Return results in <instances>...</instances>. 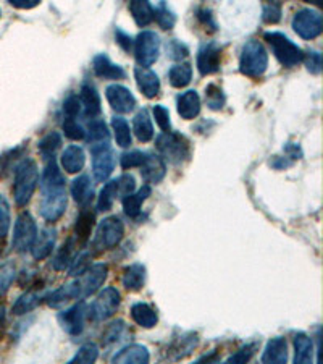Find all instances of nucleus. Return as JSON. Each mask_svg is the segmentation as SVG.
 <instances>
[{"mask_svg":"<svg viewBox=\"0 0 323 364\" xmlns=\"http://www.w3.org/2000/svg\"><path fill=\"white\" fill-rule=\"evenodd\" d=\"M109 276L107 264H92L89 266L85 272L76 276L68 283L54 290L52 293L46 296V301L50 307H62L70 301H83L87 296L97 293Z\"/></svg>","mask_w":323,"mask_h":364,"instance_id":"1","label":"nucleus"},{"mask_svg":"<svg viewBox=\"0 0 323 364\" xmlns=\"http://www.w3.org/2000/svg\"><path fill=\"white\" fill-rule=\"evenodd\" d=\"M39 184H41L42 193L41 204H39L41 217L50 223L57 222L65 214L66 204H68V196H66L65 177L62 170L59 169L55 159L46 162Z\"/></svg>","mask_w":323,"mask_h":364,"instance_id":"2","label":"nucleus"},{"mask_svg":"<svg viewBox=\"0 0 323 364\" xmlns=\"http://www.w3.org/2000/svg\"><path fill=\"white\" fill-rule=\"evenodd\" d=\"M39 183L37 164L32 159H23L15 169L13 198L16 206L25 207L30 203Z\"/></svg>","mask_w":323,"mask_h":364,"instance_id":"3","label":"nucleus"},{"mask_svg":"<svg viewBox=\"0 0 323 364\" xmlns=\"http://www.w3.org/2000/svg\"><path fill=\"white\" fill-rule=\"evenodd\" d=\"M269 66V52L257 39H249L241 49L239 71L248 78H260Z\"/></svg>","mask_w":323,"mask_h":364,"instance_id":"4","label":"nucleus"},{"mask_svg":"<svg viewBox=\"0 0 323 364\" xmlns=\"http://www.w3.org/2000/svg\"><path fill=\"white\" fill-rule=\"evenodd\" d=\"M264 39L269 42L272 47V52L276 57V60L285 66V69H293V66L299 65L304 61L305 54L298 44H294L286 35L278 31H269L264 35Z\"/></svg>","mask_w":323,"mask_h":364,"instance_id":"5","label":"nucleus"},{"mask_svg":"<svg viewBox=\"0 0 323 364\" xmlns=\"http://www.w3.org/2000/svg\"><path fill=\"white\" fill-rule=\"evenodd\" d=\"M155 146H157V151L164 162H170L173 165H180L191 158V146H189L188 139L180 133H162L155 139Z\"/></svg>","mask_w":323,"mask_h":364,"instance_id":"6","label":"nucleus"},{"mask_svg":"<svg viewBox=\"0 0 323 364\" xmlns=\"http://www.w3.org/2000/svg\"><path fill=\"white\" fill-rule=\"evenodd\" d=\"M125 235V225L120 217L112 216L104 218L96 228V235L92 240V249L94 253H104V251L115 248L120 245Z\"/></svg>","mask_w":323,"mask_h":364,"instance_id":"7","label":"nucleus"},{"mask_svg":"<svg viewBox=\"0 0 323 364\" xmlns=\"http://www.w3.org/2000/svg\"><path fill=\"white\" fill-rule=\"evenodd\" d=\"M121 303L120 291L114 287L104 288L96 296L91 306H87V319L94 322H102L112 317L116 311H118Z\"/></svg>","mask_w":323,"mask_h":364,"instance_id":"8","label":"nucleus"},{"mask_svg":"<svg viewBox=\"0 0 323 364\" xmlns=\"http://www.w3.org/2000/svg\"><path fill=\"white\" fill-rule=\"evenodd\" d=\"M37 237V225L35 217H32L30 212H21V214L16 217L15 227H13V238H12V246L16 253H26V251H31L32 243Z\"/></svg>","mask_w":323,"mask_h":364,"instance_id":"9","label":"nucleus"},{"mask_svg":"<svg viewBox=\"0 0 323 364\" xmlns=\"http://www.w3.org/2000/svg\"><path fill=\"white\" fill-rule=\"evenodd\" d=\"M135 47V57L139 66L149 69L159 59L160 54V37L155 31H142L139 33L138 37L133 41Z\"/></svg>","mask_w":323,"mask_h":364,"instance_id":"10","label":"nucleus"},{"mask_svg":"<svg viewBox=\"0 0 323 364\" xmlns=\"http://www.w3.org/2000/svg\"><path fill=\"white\" fill-rule=\"evenodd\" d=\"M293 30L299 37L310 41L322 35L323 20L320 12L314 8H303L293 16Z\"/></svg>","mask_w":323,"mask_h":364,"instance_id":"11","label":"nucleus"},{"mask_svg":"<svg viewBox=\"0 0 323 364\" xmlns=\"http://www.w3.org/2000/svg\"><path fill=\"white\" fill-rule=\"evenodd\" d=\"M57 319L66 334L76 337V335L83 334V330H85L87 321V305L85 301H78L76 305L70 306L68 310L59 312Z\"/></svg>","mask_w":323,"mask_h":364,"instance_id":"12","label":"nucleus"},{"mask_svg":"<svg viewBox=\"0 0 323 364\" xmlns=\"http://www.w3.org/2000/svg\"><path fill=\"white\" fill-rule=\"evenodd\" d=\"M92 154V175L96 178V182L104 183L109 180V177L112 175L115 170L116 158L115 153L110 149V146H102V148L91 149Z\"/></svg>","mask_w":323,"mask_h":364,"instance_id":"13","label":"nucleus"},{"mask_svg":"<svg viewBox=\"0 0 323 364\" xmlns=\"http://www.w3.org/2000/svg\"><path fill=\"white\" fill-rule=\"evenodd\" d=\"M221 64V46L217 42H205L200 46L197 52V70L202 76L215 75L217 71H220Z\"/></svg>","mask_w":323,"mask_h":364,"instance_id":"14","label":"nucleus"},{"mask_svg":"<svg viewBox=\"0 0 323 364\" xmlns=\"http://www.w3.org/2000/svg\"><path fill=\"white\" fill-rule=\"evenodd\" d=\"M105 98L116 114H130L136 107V98L133 96V93L116 83L105 88Z\"/></svg>","mask_w":323,"mask_h":364,"instance_id":"15","label":"nucleus"},{"mask_svg":"<svg viewBox=\"0 0 323 364\" xmlns=\"http://www.w3.org/2000/svg\"><path fill=\"white\" fill-rule=\"evenodd\" d=\"M55 242H57V230L52 227L42 228L41 232H37V237L32 243L31 254L36 261H42L52 254L55 248Z\"/></svg>","mask_w":323,"mask_h":364,"instance_id":"16","label":"nucleus"},{"mask_svg":"<svg viewBox=\"0 0 323 364\" xmlns=\"http://www.w3.org/2000/svg\"><path fill=\"white\" fill-rule=\"evenodd\" d=\"M150 353L144 345L133 344L121 348L112 358L110 364H149Z\"/></svg>","mask_w":323,"mask_h":364,"instance_id":"17","label":"nucleus"},{"mask_svg":"<svg viewBox=\"0 0 323 364\" xmlns=\"http://www.w3.org/2000/svg\"><path fill=\"white\" fill-rule=\"evenodd\" d=\"M135 78H136L139 91H141L147 99H154L155 96H159L160 80L157 73H154L149 69H142V66H136Z\"/></svg>","mask_w":323,"mask_h":364,"instance_id":"18","label":"nucleus"},{"mask_svg":"<svg viewBox=\"0 0 323 364\" xmlns=\"http://www.w3.org/2000/svg\"><path fill=\"white\" fill-rule=\"evenodd\" d=\"M288 363V344L283 337H275L267 341L262 353V364H286Z\"/></svg>","mask_w":323,"mask_h":364,"instance_id":"19","label":"nucleus"},{"mask_svg":"<svg viewBox=\"0 0 323 364\" xmlns=\"http://www.w3.org/2000/svg\"><path fill=\"white\" fill-rule=\"evenodd\" d=\"M176 110L183 120H194L200 114V98L194 89L176 98Z\"/></svg>","mask_w":323,"mask_h":364,"instance_id":"20","label":"nucleus"},{"mask_svg":"<svg viewBox=\"0 0 323 364\" xmlns=\"http://www.w3.org/2000/svg\"><path fill=\"white\" fill-rule=\"evenodd\" d=\"M92 70L99 78L104 80H123L126 71L120 65L114 64L105 54H99L92 60Z\"/></svg>","mask_w":323,"mask_h":364,"instance_id":"21","label":"nucleus"},{"mask_svg":"<svg viewBox=\"0 0 323 364\" xmlns=\"http://www.w3.org/2000/svg\"><path fill=\"white\" fill-rule=\"evenodd\" d=\"M141 169V175L146 183H160L166 175V164L160 155L155 154H147L146 162L139 167Z\"/></svg>","mask_w":323,"mask_h":364,"instance_id":"22","label":"nucleus"},{"mask_svg":"<svg viewBox=\"0 0 323 364\" xmlns=\"http://www.w3.org/2000/svg\"><path fill=\"white\" fill-rule=\"evenodd\" d=\"M78 98H80L81 109H85V115L89 117L91 120L97 119V115L102 112V107H100V96L94 85H91V83H85L80 89Z\"/></svg>","mask_w":323,"mask_h":364,"instance_id":"23","label":"nucleus"},{"mask_svg":"<svg viewBox=\"0 0 323 364\" xmlns=\"http://www.w3.org/2000/svg\"><path fill=\"white\" fill-rule=\"evenodd\" d=\"M60 162H62V169L66 173H78L83 170V167L86 164V154L81 146L71 144L63 151Z\"/></svg>","mask_w":323,"mask_h":364,"instance_id":"24","label":"nucleus"},{"mask_svg":"<svg viewBox=\"0 0 323 364\" xmlns=\"http://www.w3.org/2000/svg\"><path fill=\"white\" fill-rule=\"evenodd\" d=\"M314 341L305 334L294 337V361L293 364H314Z\"/></svg>","mask_w":323,"mask_h":364,"instance_id":"25","label":"nucleus"},{"mask_svg":"<svg viewBox=\"0 0 323 364\" xmlns=\"http://www.w3.org/2000/svg\"><path fill=\"white\" fill-rule=\"evenodd\" d=\"M87 141L89 148L96 149L102 148V146H110V133L109 128L105 125L102 119H92L87 125Z\"/></svg>","mask_w":323,"mask_h":364,"instance_id":"26","label":"nucleus"},{"mask_svg":"<svg viewBox=\"0 0 323 364\" xmlns=\"http://www.w3.org/2000/svg\"><path fill=\"white\" fill-rule=\"evenodd\" d=\"M131 317L139 327L142 329H152L157 326L159 322V316L157 311L154 310L152 306L147 303H135L131 306Z\"/></svg>","mask_w":323,"mask_h":364,"instance_id":"27","label":"nucleus"},{"mask_svg":"<svg viewBox=\"0 0 323 364\" xmlns=\"http://www.w3.org/2000/svg\"><path fill=\"white\" fill-rule=\"evenodd\" d=\"M71 196H73L75 203L81 207H87L94 198V187L91 183V178L87 175L78 177L71 183Z\"/></svg>","mask_w":323,"mask_h":364,"instance_id":"28","label":"nucleus"},{"mask_svg":"<svg viewBox=\"0 0 323 364\" xmlns=\"http://www.w3.org/2000/svg\"><path fill=\"white\" fill-rule=\"evenodd\" d=\"M146 267L142 264H131L123 271V277H121V283L128 291H139L146 285Z\"/></svg>","mask_w":323,"mask_h":364,"instance_id":"29","label":"nucleus"},{"mask_svg":"<svg viewBox=\"0 0 323 364\" xmlns=\"http://www.w3.org/2000/svg\"><path fill=\"white\" fill-rule=\"evenodd\" d=\"M78 256V243L75 238H68L66 243L57 251V254L52 259V267L55 271H65L73 264L75 257Z\"/></svg>","mask_w":323,"mask_h":364,"instance_id":"30","label":"nucleus"},{"mask_svg":"<svg viewBox=\"0 0 323 364\" xmlns=\"http://www.w3.org/2000/svg\"><path fill=\"white\" fill-rule=\"evenodd\" d=\"M133 131L141 143H149L154 138V125L146 109L139 110L133 119Z\"/></svg>","mask_w":323,"mask_h":364,"instance_id":"31","label":"nucleus"},{"mask_svg":"<svg viewBox=\"0 0 323 364\" xmlns=\"http://www.w3.org/2000/svg\"><path fill=\"white\" fill-rule=\"evenodd\" d=\"M94 227V212L89 207H83L75 223V240L78 245H85Z\"/></svg>","mask_w":323,"mask_h":364,"instance_id":"32","label":"nucleus"},{"mask_svg":"<svg viewBox=\"0 0 323 364\" xmlns=\"http://www.w3.org/2000/svg\"><path fill=\"white\" fill-rule=\"evenodd\" d=\"M152 189H150L149 184H144L142 188H139L136 193L128 194L126 198H123V211L128 217L136 218L139 214H141V206L144 201H146Z\"/></svg>","mask_w":323,"mask_h":364,"instance_id":"33","label":"nucleus"},{"mask_svg":"<svg viewBox=\"0 0 323 364\" xmlns=\"http://www.w3.org/2000/svg\"><path fill=\"white\" fill-rule=\"evenodd\" d=\"M42 298L46 300V296L39 293L37 290H28L26 293L21 295L20 298L15 301V305L12 306L13 315L21 316V315H26V312H31L32 310H36L39 303L42 301Z\"/></svg>","mask_w":323,"mask_h":364,"instance_id":"34","label":"nucleus"},{"mask_svg":"<svg viewBox=\"0 0 323 364\" xmlns=\"http://www.w3.org/2000/svg\"><path fill=\"white\" fill-rule=\"evenodd\" d=\"M60 146H62V136H60L57 131H50L46 136L39 139L37 149L39 154L42 155V159L47 162L50 159H55V154H57Z\"/></svg>","mask_w":323,"mask_h":364,"instance_id":"35","label":"nucleus"},{"mask_svg":"<svg viewBox=\"0 0 323 364\" xmlns=\"http://www.w3.org/2000/svg\"><path fill=\"white\" fill-rule=\"evenodd\" d=\"M130 12L133 18H135L136 25L141 28H146L154 21V8L146 0H135V2H131Z\"/></svg>","mask_w":323,"mask_h":364,"instance_id":"36","label":"nucleus"},{"mask_svg":"<svg viewBox=\"0 0 323 364\" xmlns=\"http://www.w3.org/2000/svg\"><path fill=\"white\" fill-rule=\"evenodd\" d=\"M170 85L173 88H185L193 80V66L189 64L173 65L169 71Z\"/></svg>","mask_w":323,"mask_h":364,"instance_id":"37","label":"nucleus"},{"mask_svg":"<svg viewBox=\"0 0 323 364\" xmlns=\"http://www.w3.org/2000/svg\"><path fill=\"white\" fill-rule=\"evenodd\" d=\"M99 360V346L96 344H85L81 345L75 356L66 364H96Z\"/></svg>","mask_w":323,"mask_h":364,"instance_id":"38","label":"nucleus"},{"mask_svg":"<svg viewBox=\"0 0 323 364\" xmlns=\"http://www.w3.org/2000/svg\"><path fill=\"white\" fill-rule=\"evenodd\" d=\"M112 128H114V136L116 144H118L120 148H130L131 130H130V125H128V122L125 119H121V117H114Z\"/></svg>","mask_w":323,"mask_h":364,"instance_id":"39","label":"nucleus"},{"mask_svg":"<svg viewBox=\"0 0 323 364\" xmlns=\"http://www.w3.org/2000/svg\"><path fill=\"white\" fill-rule=\"evenodd\" d=\"M116 196H118V193H116L115 180L105 183L104 188L100 189V193L97 196V209L100 212H107L112 209Z\"/></svg>","mask_w":323,"mask_h":364,"instance_id":"40","label":"nucleus"},{"mask_svg":"<svg viewBox=\"0 0 323 364\" xmlns=\"http://www.w3.org/2000/svg\"><path fill=\"white\" fill-rule=\"evenodd\" d=\"M154 8V20L157 21V25L162 30H171L176 23V16L169 8V5L165 2H159Z\"/></svg>","mask_w":323,"mask_h":364,"instance_id":"41","label":"nucleus"},{"mask_svg":"<svg viewBox=\"0 0 323 364\" xmlns=\"http://www.w3.org/2000/svg\"><path fill=\"white\" fill-rule=\"evenodd\" d=\"M16 277V267L12 261H5L0 264V298L12 287Z\"/></svg>","mask_w":323,"mask_h":364,"instance_id":"42","label":"nucleus"},{"mask_svg":"<svg viewBox=\"0 0 323 364\" xmlns=\"http://www.w3.org/2000/svg\"><path fill=\"white\" fill-rule=\"evenodd\" d=\"M205 102H207L210 110L224 109V105L226 102L224 89L217 85H209L205 88Z\"/></svg>","mask_w":323,"mask_h":364,"instance_id":"43","label":"nucleus"},{"mask_svg":"<svg viewBox=\"0 0 323 364\" xmlns=\"http://www.w3.org/2000/svg\"><path fill=\"white\" fill-rule=\"evenodd\" d=\"M257 348H259V345L255 344V341H252V344L243 345L241 348L233 353V355L228 358L224 364H249V361L252 360V356L255 355Z\"/></svg>","mask_w":323,"mask_h":364,"instance_id":"44","label":"nucleus"},{"mask_svg":"<svg viewBox=\"0 0 323 364\" xmlns=\"http://www.w3.org/2000/svg\"><path fill=\"white\" fill-rule=\"evenodd\" d=\"M62 130L65 136L68 139H73V141H80V139L86 138L85 128L76 122V119H63Z\"/></svg>","mask_w":323,"mask_h":364,"instance_id":"45","label":"nucleus"},{"mask_svg":"<svg viewBox=\"0 0 323 364\" xmlns=\"http://www.w3.org/2000/svg\"><path fill=\"white\" fill-rule=\"evenodd\" d=\"M147 153H141V151H131V153H125L120 158L121 169H135V167H141L146 162Z\"/></svg>","mask_w":323,"mask_h":364,"instance_id":"46","label":"nucleus"},{"mask_svg":"<svg viewBox=\"0 0 323 364\" xmlns=\"http://www.w3.org/2000/svg\"><path fill=\"white\" fill-rule=\"evenodd\" d=\"M10 222H12V216H10V204L4 194H0V240L7 237L10 230Z\"/></svg>","mask_w":323,"mask_h":364,"instance_id":"47","label":"nucleus"},{"mask_svg":"<svg viewBox=\"0 0 323 364\" xmlns=\"http://www.w3.org/2000/svg\"><path fill=\"white\" fill-rule=\"evenodd\" d=\"M115 184H116V193H118V196H121V198H126L128 194L135 193L136 189V180L135 177L130 175V173H125V175L116 178Z\"/></svg>","mask_w":323,"mask_h":364,"instance_id":"48","label":"nucleus"},{"mask_svg":"<svg viewBox=\"0 0 323 364\" xmlns=\"http://www.w3.org/2000/svg\"><path fill=\"white\" fill-rule=\"evenodd\" d=\"M154 119H155V123H157L159 128L164 133H169L171 131V122H170V112L166 107H164V105H154Z\"/></svg>","mask_w":323,"mask_h":364,"instance_id":"49","label":"nucleus"},{"mask_svg":"<svg viewBox=\"0 0 323 364\" xmlns=\"http://www.w3.org/2000/svg\"><path fill=\"white\" fill-rule=\"evenodd\" d=\"M262 18H264L265 23L275 25L281 20V4L280 2H270L264 5V10H262Z\"/></svg>","mask_w":323,"mask_h":364,"instance_id":"50","label":"nucleus"},{"mask_svg":"<svg viewBox=\"0 0 323 364\" xmlns=\"http://www.w3.org/2000/svg\"><path fill=\"white\" fill-rule=\"evenodd\" d=\"M81 112V102L76 94H70L63 102V119H76Z\"/></svg>","mask_w":323,"mask_h":364,"instance_id":"51","label":"nucleus"},{"mask_svg":"<svg viewBox=\"0 0 323 364\" xmlns=\"http://www.w3.org/2000/svg\"><path fill=\"white\" fill-rule=\"evenodd\" d=\"M166 52H169L170 59L183 60L188 57L189 49L186 44H183L181 41H176V39H173V41H170L169 44H166Z\"/></svg>","mask_w":323,"mask_h":364,"instance_id":"52","label":"nucleus"},{"mask_svg":"<svg viewBox=\"0 0 323 364\" xmlns=\"http://www.w3.org/2000/svg\"><path fill=\"white\" fill-rule=\"evenodd\" d=\"M305 60V66L312 73V75H319L322 71V55L320 52H309Z\"/></svg>","mask_w":323,"mask_h":364,"instance_id":"53","label":"nucleus"},{"mask_svg":"<svg viewBox=\"0 0 323 364\" xmlns=\"http://www.w3.org/2000/svg\"><path fill=\"white\" fill-rule=\"evenodd\" d=\"M125 330V322L123 321H116V322H112L107 329V332H105L104 335V340H109V341H116L120 340L121 334H123Z\"/></svg>","mask_w":323,"mask_h":364,"instance_id":"54","label":"nucleus"},{"mask_svg":"<svg viewBox=\"0 0 323 364\" xmlns=\"http://www.w3.org/2000/svg\"><path fill=\"white\" fill-rule=\"evenodd\" d=\"M115 39H116V42H118V46L123 49L125 52H130L131 47H133V39L130 37V35H126L123 30L116 28V30H115Z\"/></svg>","mask_w":323,"mask_h":364,"instance_id":"55","label":"nucleus"},{"mask_svg":"<svg viewBox=\"0 0 323 364\" xmlns=\"http://www.w3.org/2000/svg\"><path fill=\"white\" fill-rule=\"evenodd\" d=\"M10 4L13 5L15 8H21V10H30V8H35L37 7L39 0H10Z\"/></svg>","mask_w":323,"mask_h":364,"instance_id":"56","label":"nucleus"},{"mask_svg":"<svg viewBox=\"0 0 323 364\" xmlns=\"http://www.w3.org/2000/svg\"><path fill=\"white\" fill-rule=\"evenodd\" d=\"M285 153H286V158L291 159V162L294 159H300V155H303V151H300L299 146L294 143H289L285 146Z\"/></svg>","mask_w":323,"mask_h":364,"instance_id":"57","label":"nucleus"},{"mask_svg":"<svg viewBox=\"0 0 323 364\" xmlns=\"http://www.w3.org/2000/svg\"><path fill=\"white\" fill-rule=\"evenodd\" d=\"M197 18L202 21L204 25H210L212 26V31H215V23H214V16L210 15L209 10H197Z\"/></svg>","mask_w":323,"mask_h":364,"instance_id":"58","label":"nucleus"},{"mask_svg":"<svg viewBox=\"0 0 323 364\" xmlns=\"http://www.w3.org/2000/svg\"><path fill=\"white\" fill-rule=\"evenodd\" d=\"M217 363H219V353L212 351L209 355L200 356L199 360H196L193 364H217Z\"/></svg>","mask_w":323,"mask_h":364,"instance_id":"59","label":"nucleus"},{"mask_svg":"<svg viewBox=\"0 0 323 364\" xmlns=\"http://www.w3.org/2000/svg\"><path fill=\"white\" fill-rule=\"evenodd\" d=\"M291 164H293V162L288 160V158H285V159L276 158L274 162H272V165H274L275 169H286V167H289Z\"/></svg>","mask_w":323,"mask_h":364,"instance_id":"60","label":"nucleus"},{"mask_svg":"<svg viewBox=\"0 0 323 364\" xmlns=\"http://www.w3.org/2000/svg\"><path fill=\"white\" fill-rule=\"evenodd\" d=\"M4 321H5V307L0 306V327H2Z\"/></svg>","mask_w":323,"mask_h":364,"instance_id":"61","label":"nucleus"}]
</instances>
